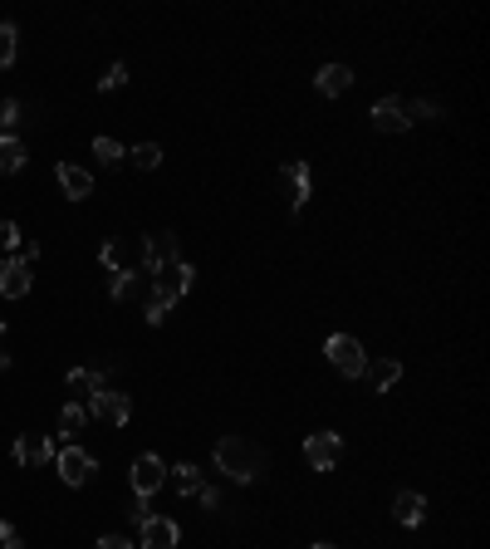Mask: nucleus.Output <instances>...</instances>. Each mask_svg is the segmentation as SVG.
<instances>
[{"instance_id":"nucleus-32","label":"nucleus","mask_w":490,"mask_h":549,"mask_svg":"<svg viewBox=\"0 0 490 549\" xmlns=\"http://www.w3.org/2000/svg\"><path fill=\"white\" fill-rule=\"evenodd\" d=\"M0 549H25V540H20V530H10L5 520H0Z\"/></svg>"},{"instance_id":"nucleus-37","label":"nucleus","mask_w":490,"mask_h":549,"mask_svg":"<svg viewBox=\"0 0 490 549\" xmlns=\"http://www.w3.org/2000/svg\"><path fill=\"white\" fill-rule=\"evenodd\" d=\"M309 549H333V545H309Z\"/></svg>"},{"instance_id":"nucleus-28","label":"nucleus","mask_w":490,"mask_h":549,"mask_svg":"<svg viewBox=\"0 0 490 549\" xmlns=\"http://www.w3.org/2000/svg\"><path fill=\"white\" fill-rule=\"evenodd\" d=\"M123 84H128V69H123V64H108V74L99 79L103 93H113V89H123Z\"/></svg>"},{"instance_id":"nucleus-5","label":"nucleus","mask_w":490,"mask_h":549,"mask_svg":"<svg viewBox=\"0 0 490 549\" xmlns=\"http://www.w3.org/2000/svg\"><path fill=\"white\" fill-rule=\"evenodd\" d=\"M339 457H343V437H339V432H309V437H305L309 471H333Z\"/></svg>"},{"instance_id":"nucleus-33","label":"nucleus","mask_w":490,"mask_h":549,"mask_svg":"<svg viewBox=\"0 0 490 549\" xmlns=\"http://www.w3.org/2000/svg\"><path fill=\"white\" fill-rule=\"evenodd\" d=\"M436 113H442V108H436V103H422V99H417V103H408V118H436Z\"/></svg>"},{"instance_id":"nucleus-10","label":"nucleus","mask_w":490,"mask_h":549,"mask_svg":"<svg viewBox=\"0 0 490 549\" xmlns=\"http://www.w3.org/2000/svg\"><path fill=\"white\" fill-rule=\"evenodd\" d=\"M30 265L20 261V255H5V261H0V295L5 299H25L30 295Z\"/></svg>"},{"instance_id":"nucleus-6","label":"nucleus","mask_w":490,"mask_h":549,"mask_svg":"<svg viewBox=\"0 0 490 549\" xmlns=\"http://www.w3.org/2000/svg\"><path fill=\"white\" fill-rule=\"evenodd\" d=\"M133 495H142V501H148V495H158L162 485H167V461L162 457H152V451H142L138 461H133Z\"/></svg>"},{"instance_id":"nucleus-23","label":"nucleus","mask_w":490,"mask_h":549,"mask_svg":"<svg viewBox=\"0 0 490 549\" xmlns=\"http://www.w3.org/2000/svg\"><path fill=\"white\" fill-rule=\"evenodd\" d=\"M93 158H99L103 167H118V162L128 158V152H123V148H118V142H113V138H93Z\"/></svg>"},{"instance_id":"nucleus-7","label":"nucleus","mask_w":490,"mask_h":549,"mask_svg":"<svg viewBox=\"0 0 490 549\" xmlns=\"http://www.w3.org/2000/svg\"><path fill=\"white\" fill-rule=\"evenodd\" d=\"M55 471H59V481H64V485H89L93 457H89L83 447H74V442H69L64 451H55Z\"/></svg>"},{"instance_id":"nucleus-1","label":"nucleus","mask_w":490,"mask_h":549,"mask_svg":"<svg viewBox=\"0 0 490 549\" xmlns=\"http://www.w3.org/2000/svg\"><path fill=\"white\" fill-rule=\"evenodd\" d=\"M216 471L226 476V481H241V485H250V481H260L265 476V447L260 442H250V437H221L216 442Z\"/></svg>"},{"instance_id":"nucleus-26","label":"nucleus","mask_w":490,"mask_h":549,"mask_svg":"<svg viewBox=\"0 0 490 549\" xmlns=\"http://www.w3.org/2000/svg\"><path fill=\"white\" fill-rule=\"evenodd\" d=\"M20 113H25V108H20V99H5V103H0V138H10V128L20 123Z\"/></svg>"},{"instance_id":"nucleus-35","label":"nucleus","mask_w":490,"mask_h":549,"mask_svg":"<svg viewBox=\"0 0 490 549\" xmlns=\"http://www.w3.org/2000/svg\"><path fill=\"white\" fill-rule=\"evenodd\" d=\"M93 549H133V540H123V535H103Z\"/></svg>"},{"instance_id":"nucleus-36","label":"nucleus","mask_w":490,"mask_h":549,"mask_svg":"<svg viewBox=\"0 0 490 549\" xmlns=\"http://www.w3.org/2000/svg\"><path fill=\"white\" fill-rule=\"evenodd\" d=\"M10 368V354H0V373H5Z\"/></svg>"},{"instance_id":"nucleus-2","label":"nucleus","mask_w":490,"mask_h":549,"mask_svg":"<svg viewBox=\"0 0 490 549\" xmlns=\"http://www.w3.org/2000/svg\"><path fill=\"white\" fill-rule=\"evenodd\" d=\"M148 279H152V299H162V305L172 309L176 299H182L186 289H192L196 270H192V265H186V261H172V265H162V270H152Z\"/></svg>"},{"instance_id":"nucleus-29","label":"nucleus","mask_w":490,"mask_h":549,"mask_svg":"<svg viewBox=\"0 0 490 549\" xmlns=\"http://www.w3.org/2000/svg\"><path fill=\"white\" fill-rule=\"evenodd\" d=\"M128 520L138 525V530H142V525L152 520V510H148V501H142V495H133V510H128Z\"/></svg>"},{"instance_id":"nucleus-4","label":"nucleus","mask_w":490,"mask_h":549,"mask_svg":"<svg viewBox=\"0 0 490 549\" xmlns=\"http://www.w3.org/2000/svg\"><path fill=\"white\" fill-rule=\"evenodd\" d=\"M83 412H89V417H99V422H108V427H123V422L133 417V402H128V392L99 388L89 402H83Z\"/></svg>"},{"instance_id":"nucleus-15","label":"nucleus","mask_w":490,"mask_h":549,"mask_svg":"<svg viewBox=\"0 0 490 549\" xmlns=\"http://www.w3.org/2000/svg\"><path fill=\"white\" fill-rule=\"evenodd\" d=\"M15 461H20V466H45V461H55V442H49V437H20V442H15Z\"/></svg>"},{"instance_id":"nucleus-12","label":"nucleus","mask_w":490,"mask_h":549,"mask_svg":"<svg viewBox=\"0 0 490 549\" xmlns=\"http://www.w3.org/2000/svg\"><path fill=\"white\" fill-rule=\"evenodd\" d=\"M279 182H285V192H289V211H305V202H309V167L305 162H285L279 167Z\"/></svg>"},{"instance_id":"nucleus-20","label":"nucleus","mask_w":490,"mask_h":549,"mask_svg":"<svg viewBox=\"0 0 490 549\" xmlns=\"http://www.w3.org/2000/svg\"><path fill=\"white\" fill-rule=\"evenodd\" d=\"M25 167V142L10 133V138H0V177H10V172Z\"/></svg>"},{"instance_id":"nucleus-22","label":"nucleus","mask_w":490,"mask_h":549,"mask_svg":"<svg viewBox=\"0 0 490 549\" xmlns=\"http://www.w3.org/2000/svg\"><path fill=\"white\" fill-rule=\"evenodd\" d=\"M83 422H89V412L79 407V402H64V412H59V437H74V432H83Z\"/></svg>"},{"instance_id":"nucleus-27","label":"nucleus","mask_w":490,"mask_h":549,"mask_svg":"<svg viewBox=\"0 0 490 549\" xmlns=\"http://www.w3.org/2000/svg\"><path fill=\"white\" fill-rule=\"evenodd\" d=\"M0 251H5V255H15V251H20V226H15V221H5V216H0Z\"/></svg>"},{"instance_id":"nucleus-34","label":"nucleus","mask_w":490,"mask_h":549,"mask_svg":"<svg viewBox=\"0 0 490 549\" xmlns=\"http://www.w3.org/2000/svg\"><path fill=\"white\" fill-rule=\"evenodd\" d=\"M15 255H20L25 265H35V261H39V241H20V251H15Z\"/></svg>"},{"instance_id":"nucleus-14","label":"nucleus","mask_w":490,"mask_h":549,"mask_svg":"<svg viewBox=\"0 0 490 549\" xmlns=\"http://www.w3.org/2000/svg\"><path fill=\"white\" fill-rule=\"evenodd\" d=\"M55 177H59V186H64V196L69 202H83V196L93 192V177L83 167H74V162H59L55 167Z\"/></svg>"},{"instance_id":"nucleus-25","label":"nucleus","mask_w":490,"mask_h":549,"mask_svg":"<svg viewBox=\"0 0 490 549\" xmlns=\"http://www.w3.org/2000/svg\"><path fill=\"white\" fill-rule=\"evenodd\" d=\"M15 49H20L15 25H0V69H10V64H15Z\"/></svg>"},{"instance_id":"nucleus-18","label":"nucleus","mask_w":490,"mask_h":549,"mask_svg":"<svg viewBox=\"0 0 490 549\" xmlns=\"http://www.w3.org/2000/svg\"><path fill=\"white\" fill-rule=\"evenodd\" d=\"M392 515H398L402 525H422V515H426V501H422V491H398V501H392Z\"/></svg>"},{"instance_id":"nucleus-30","label":"nucleus","mask_w":490,"mask_h":549,"mask_svg":"<svg viewBox=\"0 0 490 549\" xmlns=\"http://www.w3.org/2000/svg\"><path fill=\"white\" fill-rule=\"evenodd\" d=\"M142 314H148V324H162V319H167V305H162V299H142Z\"/></svg>"},{"instance_id":"nucleus-19","label":"nucleus","mask_w":490,"mask_h":549,"mask_svg":"<svg viewBox=\"0 0 490 549\" xmlns=\"http://www.w3.org/2000/svg\"><path fill=\"white\" fill-rule=\"evenodd\" d=\"M363 378L373 382V392H388V388H398L402 364H398V358H383V364H368V368H363Z\"/></svg>"},{"instance_id":"nucleus-13","label":"nucleus","mask_w":490,"mask_h":549,"mask_svg":"<svg viewBox=\"0 0 490 549\" xmlns=\"http://www.w3.org/2000/svg\"><path fill=\"white\" fill-rule=\"evenodd\" d=\"M64 388H69V402H89L99 388H108V378H103L99 368H69V378H64Z\"/></svg>"},{"instance_id":"nucleus-21","label":"nucleus","mask_w":490,"mask_h":549,"mask_svg":"<svg viewBox=\"0 0 490 549\" xmlns=\"http://www.w3.org/2000/svg\"><path fill=\"white\" fill-rule=\"evenodd\" d=\"M167 481L176 485V495H196V491H202V471H196V466H167Z\"/></svg>"},{"instance_id":"nucleus-8","label":"nucleus","mask_w":490,"mask_h":549,"mask_svg":"<svg viewBox=\"0 0 490 549\" xmlns=\"http://www.w3.org/2000/svg\"><path fill=\"white\" fill-rule=\"evenodd\" d=\"M182 261V251H176V236L172 231H158V236H142V275L162 270V265Z\"/></svg>"},{"instance_id":"nucleus-16","label":"nucleus","mask_w":490,"mask_h":549,"mask_svg":"<svg viewBox=\"0 0 490 549\" xmlns=\"http://www.w3.org/2000/svg\"><path fill=\"white\" fill-rule=\"evenodd\" d=\"M353 84V69L348 64H324L319 69V79H314V89L324 93V99H339V93H348Z\"/></svg>"},{"instance_id":"nucleus-24","label":"nucleus","mask_w":490,"mask_h":549,"mask_svg":"<svg viewBox=\"0 0 490 549\" xmlns=\"http://www.w3.org/2000/svg\"><path fill=\"white\" fill-rule=\"evenodd\" d=\"M128 158L138 162L142 172H152V167H158V162H162V148H158V142H138V148H133Z\"/></svg>"},{"instance_id":"nucleus-38","label":"nucleus","mask_w":490,"mask_h":549,"mask_svg":"<svg viewBox=\"0 0 490 549\" xmlns=\"http://www.w3.org/2000/svg\"><path fill=\"white\" fill-rule=\"evenodd\" d=\"M0 339H5V319H0Z\"/></svg>"},{"instance_id":"nucleus-11","label":"nucleus","mask_w":490,"mask_h":549,"mask_svg":"<svg viewBox=\"0 0 490 549\" xmlns=\"http://www.w3.org/2000/svg\"><path fill=\"white\" fill-rule=\"evenodd\" d=\"M373 128H378V133H408L412 128L408 103H402V99H378V103H373Z\"/></svg>"},{"instance_id":"nucleus-3","label":"nucleus","mask_w":490,"mask_h":549,"mask_svg":"<svg viewBox=\"0 0 490 549\" xmlns=\"http://www.w3.org/2000/svg\"><path fill=\"white\" fill-rule=\"evenodd\" d=\"M324 354H329V364L339 368L343 378H363V368H368V354H363V344L353 334H329Z\"/></svg>"},{"instance_id":"nucleus-31","label":"nucleus","mask_w":490,"mask_h":549,"mask_svg":"<svg viewBox=\"0 0 490 549\" xmlns=\"http://www.w3.org/2000/svg\"><path fill=\"white\" fill-rule=\"evenodd\" d=\"M196 501H202L206 510H221V491H216V485H206V481H202V491H196Z\"/></svg>"},{"instance_id":"nucleus-17","label":"nucleus","mask_w":490,"mask_h":549,"mask_svg":"<svg viewBox=\"0 0 490 549\" xmlns=\"http://www.w3.org/2000/svg\"><path fill=\"white\" fill-rule=\"evenodd\" d=\"M176 545V525L167 520V515H152L148 525H142V549H172Z\"/></svg>"},{"instance_id":"nucleus-9","label":"nucleus","mask_w":490,"mask_h":549,"mask_svg":"<svg viewBox=\"0 0 490 549\" xmlns=\"http://www.w3.org/2000/svg\"><path fill=\"white\" fill-rule=\"evenodd\" d=\"M108 295L118 299V305H128V299H148L152 295V279L142 270H108Z\"/></svg>"}]
</instances>
